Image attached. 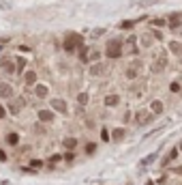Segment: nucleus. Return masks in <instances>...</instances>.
I'll use <instances>...</instances> for the list:
<instances>
[{
	"label": "nucleus",
	"mask_w": 182,
	"mask_h": 185,
	"mask_svg": "<svg viewBox=\"0 0 182 185\" xmlns=\"http://www.w3.org/2000/svg\"><path fill=\"white\" fill-rule=\"evenodd\" d=\"M62 161L73 164V161H75V151H67V153H62Z\"/></svg>",
	"instance_id": "4be33fe9"
},
{
	"label": "nucleus",
	"mask_w": 182,
	"mask_h": 185,
	"mask_svg": "<svg viewBox=\"0 0 182 185\" xmlns=\"http://www.w3.org/2000/svg\"><path fill=\"white\" fill-rule=\"evenodd\" d=\"M163 110H165V105H163V101L161 99H154L152 103H150V112L156 116V114H163Z\"/></svg>",
	"instance_id": "9d476101"
},
{
	"label": "nucleus",
	"mask_w": 182,
	"mask_h": 185,
	"mask_svg": "<svg viewBox=\"0 0 182 185\" xmlns=\"http://www.w3.org/2000/svg\"><path fill=\"white\" fill-rule=\"evenodd\" d=\"M169 52L180 56V54H182V43H180V41H172V43H169Z\"/></svg>",
	"instance_id": "aec40b11"
},
{
	"label": "nucleus",
	"mask_w": 182,
	"mask_h": 185,
	"mask_svg": "<svg viewBox=\"0 0 182 185\" xmlns=\"http://www.w3.org/2000/svg\"><path fill=\"white\" fill-rule=\"evenodd\" d=\"M105 71H107V65H105V62H94V65L90 67L92 75H103Z\"/></svg>",
	"instance_id": "9b49d317"
},
{
	"label": "nucleus",
	"mask_w": 182,
	"mask_h": 185,
	"mask_svg": "<svg viewBox=\"0 0 182 185\" xmlns=\"http://www.w3.org/2000/svg\"><path fill=\"white\" fill-rule=\"evenodd\" d=\"M49 105H51V110H54V112H60V114H67V112H69V108H67V101H64V99H51V101H49Z\"/></svg>",
	"instance_id": "20e7f679"
},
{
	"label": "nucleus",
	"mask_w": 182,
	"mask_h": 185,
	"mask_svg": "<svg viewBox=\"0 0 182 185\" xmlns=\"http://www.w3.org/2000/svg\"><path fill=\"white\" fill-rule=\"evenodd\" d=\"M152 118H154V114L152 112H146V110H137V114H135L137 125H150Z\"/></svg>",
	"instance_id": "7ed1b4c3"
},
{
	"label": "nucleus",
	"mask_w": 182,
	"mask_h": 185,
	"mask_svg": "<svg viewBox=\"0 0 182 185\" xmlns=\"http://www.w3.org/2000/svg\"><path fill=\"white\" fill-rule=\"evenodd\" d=\"M124 136H127V129H124V127H116V129H111V140H114V142H120Z\"/></svg>",
	"instance_id": "2eb2a0df"
},
{
	"label": "nucleus",
	"mask_w": 182,
	"mask_h": 185,
	"mask_svg": "<svg viewBox=\"0 0 182 185\" xmlns=\"http://www.w3.org/2000/svg\"><path fill=\"white\" fill-rule=\"evenodd\" d=\"M176 146H178V151H180V153H182V140H180V142H178V144H176Z\"/></svg>",
	"instance_id": "c9c22d12"
},
{
	"label": "nucleus",
	"mask_w": 182,
	"mask_h": 185,
	"mask_svg": "<svg viewBox=\"0 0 182 185\" xmlns=\"http://www.w3.org/2000/svg\"><path fill=\"white\" fill-rule=\"evenodd\" d=\"M167 24V19H152V26H156V28H163Z\"/></svg>",
	"instance_id": "cd10ccee"
},
{
	"label": "nucleus",
	"mask_w": 182,
	"mask_h": 185,
	"mask_svg": "<svg viewBox=\"0 0 182 185\" xmlns=\"http://www.w3.org/2000/svg\"><path fill=\"white\" fill-rule=\"evenodd\" d=\"M144 185H154V181H146V183H144Z\"/></svg>",
	"instance_id": "e433bc0d"
},
{
	"label": "nucleus",
	"mask_w": 182,
	"mask_h": 185,
	"mask_svg": "<svg viewBox=\"0 0 182 185\" xmlns=\"http://www.w3.org/2000/svg\"><path fill=\"white\" fill-rule=\"evenodd\" d=\"M0 67H2V71H6V73H15V71H17V67H15L13 60H9V58H0Z\"/></svg>",
	"instance_id": "1a4fd4ad"
},
{
	"label": "nucleus",
	"mask_w": 182,
	"mask_h": 185,
	"mask_svg": "<svg viewBox=\"0 0 182 185\" xmlns=\"http://www.w3.org/2000/svg\"><path fill=\"white\" fill-rule=\"evenodd\" d=\"M6 159H9V157H6V153L0 148V161H6Z\"/></svg>",
	"instance_id": "473e14b6"
},
{
	"label": "nucleus",
	"mask_w": 182,
	"mask_h": 185,
	"mask_svg": "<svg viewBox=\"0 0 182 185\" xmlns=\"http://www.w3.org/2000/svg\"><path fill=\"white\" fill-rule=\"evenodd\" d=\"M172 91L178 92V91H180V84H178V82H174V84H172Z\"/></svg>",
	"instance_id": "72a5a7b5"
},
{
	"label": "nucleus",
	"mask_w": 182,
	"mask_h": 185,
	"mask_svg": "<svg viewBox=\"0 0 182 185\" xmlns=\"http://www.w3.org/2000/svg\"><path fill=\"white\" fill-rule=\"evenodd\" d=\"M4 142H6L9 146H17V144H19V134H15V131H9V134L4 136Z\"/></svg>",
	"instance_id": "ddd939ff"
},
{
	"label": "nucleus",
	"mask_w": 182,
	"mask_h": 185,
	"mask_svg": "<svg viewBox=\"0 0 182 185\" xmlns=\"http://www.w3.org/2000/svg\"><path fill=\"white\" fill-rule=\"evenodd\" d=\"M178 153H180V151H178V146H174V148H172V151L167 153V157H165V161H163V166H167L169 161H174V159H178Z\"/></svg>",
	"instance_id": "6ab92c4d"
},
{
	"label": "nucleus",
	"mask_w": 182,
	"mask_h": 185,
	"mask_svg": "<svg viewBox=\"0 0 182 185\" xmlns=\"http://www.w3.org/2000/svg\"><path fill=\"white\" fill-rule=\"evenodd\" d=\"M34 95H37L39 99H45L47 95H49V88H47L45 84H37V86H34Z\"/></svg>",
	"instance_id": "f3484780"
},
{
	"label": "nucleus",
	"mask_w": 182,
	"mask_h": 185,
	"mask_svg": "<svg viewBox=\"0 0 182 185\" xmlns=\"http://www.w3.org/2000/svg\"><path fill=\"white\" fill-rule=\"evenodd\" d=\"M13 95H15V92H13V86H11L9 82H0V97H2V99H9V101H11Z\"/></svg>",
	"instance_id": "39448f33"
},
{
	"label": "nucleus",
	"mask_w": 182,
	"mask_h": 185,
	"mask_svg": "<svg viewBox=\"0 0 182 185\" xmlns=\"http://www.w3.org/2000/svg\"><path fill=\"white\" fill-rule=\"evenodd\" d=\"M165 65H167V56H165V52H163V54H159V56H156V60H154V65H152V71H154V73H159V71H163V69H165Z\"/></svg>",
	"instance_id": "423d86ee"
},
{
	"label": "nucleus",
	"mask_w": 182,
	"mask_h": 185,
	"mask_svg": "<svg viewBox=\"0 0 182 185\" xmlns=\"http://www.w3.org/2000/svg\"><path fill=\"white\" fill-rule=\"evenodd\" d=\"M141 45H144V47H150V45H152V39H150L146 32L141 35Z\"/></svg>",
	"instance_id": "b1692460"
},
{
	"label": "nucleus",
	"mask_w": 182,
	"mask_h": 185,
	"mask_svg": "<svg viewBox=\"0 0 182 185\" xmlns=\"http://www.w3.org/2000/svg\"><path fill=\"white\" fill-rule=\"evenodd\" d=\"M120 26H122V28H131V26H133V22H122Z\"/></svg>",
	"instance_id": "f704fd0d"
},
{
	"label": "nucleus",
	"mask_w": 182,
	"mask_h": 185,
	"mask_svg": "<svg viewBox=\"0 0 182 185\" xmlns=\"http://www.w3.org/2000/svg\"><path fill=\"white\" fill-rule=\"evenodd\" d=\"M82 35H77V32H69L67 37H64V43H62V47L67 49V52H75L77 47H82Z\"/></svg>",
	"instance_id": "f257e3e1"
},
{
	"label": "nucleus",
	"mask_w": 182,
	"mask_h": 185,
	"mask_svg": "<svg viewBox=\"0 0 182 185\" xmlns=\"http://www.w3.org/2000/svg\"><path fill=\"white\" fill-rule=\"evenodd\" d=\"M169 172H174V174H178V177H182V166H174Z\"/></svg>",
	"instance_id": "7c9ffc66"
},
{
	"label": "nucleus",
	"mask_w": 182,
	"mask_h": 185,
	"mask_svg": "<svg viewBox=\"0 0 182 185\" xmlns=\"http://www.w3.org/2000/svg\"><path fill=\"white\" fill-rule=\"evenodd\" d=\"M167 26H172V28H180V26H182V17L178 15V13L169 15V17H167Z\"/></svg>",
	"instance_id": "4468645a"
},
{
	"label": "nucleus",
	"mask_w": 182,
	"mask_h": 185,
	"mask_svg": "<svg viewBox=\"0 0 182 185\" xmlns=\"http://www.w3.org/2000/svg\"><path fill=\"white\" fill-rule=\"evenodd\" d=\"M54 116H56L54 110H39V121H41V123H51Z\"/></svg>",
	"instance_id": "0eeeda50"
},
{
	"label": "nucleus",
	"mask_w": 182,
	"mask_h": 185,
	"mask_svg": "<svg viewBox=\"0 0 182 185\" xmlns=\"http://www.w3.org/2000/svg\"><path fill=\"white\" fill-rule=\"evenodd\" d=\"M118 103H120V97H118V95H107V97H105V105H107V108H116Z\"/></svg>",
	"instance_id": "a211bd4d"
},
{
	"label": "nucleus",
	"mask_w": 182,
	"mask_h": 185,
	"mask_svg": "<svg viewBox=\"0 0 182 185\" xmlns=\"http://www.w3.org/2000/svg\"><path fill=\"white\" fill-rule=\"evenodd\" d=\"M101 138L105 140V142H109V140H111V134H109L107 129H103V131H101Z\"/></svg>",
	"instance_id": "c85d7f7f"
},
{
	"label": "nucleus",
	"mask_w": 182,
	"mask_h": 185,
	"mask_svg": "<svg viewBox=\"0 0 182 185\" xmlns=\"http://www.w3.org/2000/svg\"><path fill=\"white\" fill-rule=\"evenodd\" d=\"M77 103H79V105H86V103H88V92H79V95H77Z\"/></svg>",
	"instance_id": "5701e85b"
},
{
	"label": "nucleus",
	"mask_w": 182,
	"mask_h": 185,
	"mask_svg": "<svg viewBox=\"0 0 182 185\" xmlns=\"http://www.w3.org/2000/svg\"><path fill=\"white\" fill-rule=\"evenodd\" d=\"M99 58H101V54H99L96 49H90V60H94V62H96Z\"/></svg>",
	"instance_id": "c756f323"
},
{
	"label": "nucleus",
	"mask_w": 182,
	"mask_h": 185,
	"mask_svg": "<svg viewBox=\"0 0 182 185\" xmlns=\"http://www.w3.org/2000/svg\"><path fill=\"white\" fill-rule=\"evenodd\" d=\"M58 161H62V155H60V153H54V155L49 157V164H58Z\"/></svg>",
	"instance_id": "bb28decb"
},
{
	"label": "nucleus",
	"mask_w": 182,
	"mask_h": 185,
	"mask_svg": "<svg viewBox=\"0 0 182 185\" xmlns=\"http://www.w3.org/2000/svg\"><path fill=\"white\" fill-rule=\"evenodd\" d=\"M15 67H17V71H24V67H26V58H17Z\"/></svg>",
	"instance_id": "a878e982"
},
{
	"label": "nucleus",
	"mask_w": 182,
	"mask_h": 185,
	"mask_svg": "<svg viewBox=\"0 0 182 185\" xmlns=\"http://www.w3.org/2000/svg\"><path fill=\"white\" fill-rule=\"evenodd\" d=\"M19 110H22V99H11L9 101V112L11 114H19Z\"/></svg>",
	"instance_id": "dca6fc26"
},
{
	"label": "nucleus",
	"mask_w": 182,
	"mask_h": 185,
	"mask_svg": "<svg viewBox=\"0 0 182 185\" xmlns=\"http://www.w3.org/2000/svg\"><path fill=\"white\" fill-rule=\"evenodd\" d=\"M92 153H96V144L94 142H88L86 144V155H92Z\"/></svg>",
	"instance_id": "393cba45"
},
{
	"label": "nucleus",
	"mask_w": 182,
	"mask_h": 185,
	"mask_svg": "<svg viewBox=\"0 0 182 185\" xmlns=\"http://www.w3.org/2000/svg\"><path fill=\"white\" fill-rule=\"evenodd\" d=\"M24 84L26 86H37V73L34 71H26L24 73Z\"/></svg>",
	"instance_id": "f8f14e48"
},
{
	"label": "nucleus",
	"mask_w": 182,
	"mask_h": 185,
	"mask_svg": "<svg viewBox=\"0 0 182 185\" xmlns=\"http://www.w3.org/2000/svg\"><path fill=\"white\" fill-rule=\"evenodd\" d=\"M105 56H107V58H120V56H122V41H120V39H111V41L107 43Z\"/></svg>",
	"instance_id": "f03ea898"
},
{
	"label": "nucleus",
	"mask_w": 182,
	"mask_h": 185,
	"mask_svg": "<svg viewBox=\"0 0 182 185\" xmlns=\"http://www.w3.org/2000/svg\"><path fill=\"white\" fill-rule=\"evenodd\" d=\"M62 148H64V151H75V148H77V138L67 136V138L62 140Z\"/></svg>",
	"instance_id": "6e6552de"
},
{
	"label": "nucleus",
	"mask_w": 182,
	"mask_h": 185,
	"mask_svg": "<svg viewBox=\"0 0 182 185\" xmlns=\"http://www.w3.org/2000/svg\"><path fill=\"white\" fill-rule=\"evenodd\" d=\"M4 116H6V108L0 103V118H4Z\"/></svg>",
	"instance_id": "2f4dec72"
},
{
	"label": "nucleus",
	"mask_w": 182,
	"mask_h": 185,
	"mask_svg": "<svg viewBox=\"0 0 182 185\" xmlns=\"http://www.w3.org/2000/svg\"><path fill=\"white\" fill-rule=\"evenodd\" d=\"M79 60L82 62H88L90 60V49L88 47H79Z\"/></svg>",
	"instance_id": "412c9836"
}]
</instances>
